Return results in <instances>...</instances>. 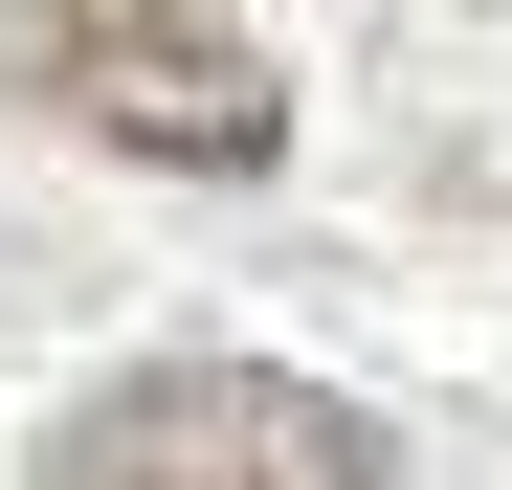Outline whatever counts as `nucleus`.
Segmentation results:
<instances>
[{
  "label": "nucleus",
  "mask_w": 512,
  "mask_h": 490,
  "mask_svg": "<svg viewBox=\"0 0 512 490\" xmlns=\"http://www.w3.org/2000/svg\"><path fill=\"white\" fill-rule=\"evenodd\" d=\"M23 490H401V446L334 379H268V357H134L45 424Z\"/></svg>",
  "instance_id": "2"
},
{
  "label": "nucleus",
  "mask_w": 512,
  "mask_h": 490,
  "mask_svg": "<svg viewBox=\"0 0 512 490\" xmlns=\"http://www.w3.org/2000/svg\"><path fill=\"white\" fill-rule=\"evenodd\" d=\"M0 90L67 112V134H112V156H156V179H268L290 156L268 45L201 23V0H0Z\"/></svg>",
  "instance_id": "1"
}]
</instances>
